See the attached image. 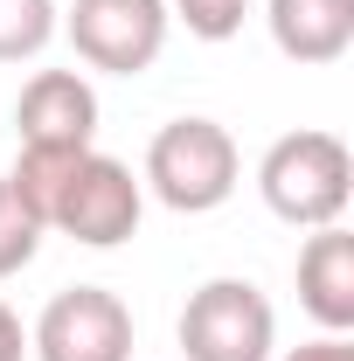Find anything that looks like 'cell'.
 Returning <instances> with one entry per match:
<instances>
[{
	"mask_svg": "<svg viewBox=\"0 0 354 361\" xmlns=\"http://www.w3.org/2000/svg\"><path fill=\"white\" fill-rule=\"evenodd\" d=\"M56 35H63L56 0H0V63H35Z\"/></svg>",
	"mask_w": 354,
	"mask_h": 361,
	"instance_id": "cell-10",
	"label": "cell"
},
{
	"mask_svg": "<svg viewBox=\"0 0 354 361\" xmlns=\"http://www.w3.org/2000/svg\"><path fill=\"white\" fill-rule=\"evenodd\" d=\"M299 306L319 334H354V236L341 223L312 229L299 250Z\"/></svg>",
	"mask_w": 354,
	"mask_h": 361,
	"instance_id": "cell-8",
	"label": "cell"
},
{
	"mask_svg": "<svg viewBox=\"0 0 354 361\" xmlns=\"http://www.w3.org/2000/svg\"><path fill=\"white\" fill-rule=\"evenodd\" d=\"M181 361H271L278 313L250 278H209L181 306Z\"/></svg>",
	"mask_w": 354,
	"mask_h": 361,
	"instance_id": "cell-3",
	"label": "cell"
},
{
	"mask_svg": "<svg viewBox=\"0 0 354 361\" xmlns=\"http://www.w3.org/2000/svg\"><path fill=\"white\" fill-rule=\"evenodd\" d=\"M21 146H97V90L84 70H35L14 97Z\"/></svg>",
	"mask_w": 354,
	"mask_h": 361,
	"instance_id": "cell-7",
	"label": "cell"
},
{
	"mask_svg": "<svg viewBox=\"0 0 354 361\" xmlns=\"http://www.w3.org/2000/svg\"><path fill=\"white\" fill-rule=\"evenodd\" d=\"M167 14H174L195 42H229V35L243 28L250 0H167Z\"/></svg>",
	"mask_w": 354,
	"mask_h": 361,
	"instance_id": "cell-12",
	"label": "cell"
},
{
	"mask_svg": "<svg viewBox=\"0 0 354 361\" xmlns=\"http://www.w3.org/2000/svg\"><path fill=\"white\" fill-rule=\"evenodd\" d=\"M35 361H133V306L104 285H63L28 326Z\"/></svg>",
	"mask_w": 354,
	"mask_h": 361,
	"instance_id": "cell-6",
	"label": "cell"
},
{
	"mask_svg": "<svg viewBox=\"0 0 354 361\" xmlns=\"http://www.w3.org/2000/svg\"><path fill=\"white\" fill-rule=\"evenodd\" d=\"M271 361H354V341H348V334H319V341L285 348V355H271Z\"/></svg>",
	"mask_w": 354,
	"mask_h": 361,
	"instance_id": "cell-13",
	"label": "cell"
},
{
	"mask_svg": "<svg viewBox=\"0 0 354 361\" xmlns=\"http://www.w3.org/2000/svg\"><path fill=\"white\" fill-rule=\"evenodd\" d=\"M257 195L278 223L292 229H326L348 216L354 202V153L341 133H319V126H299V133H278L257 160Z\"/></svg>",
	"mask_w": 354,
	"mask_h": 361,
	"instance_id": "cell-1",
	"label": "cell"
},
{
	"mask_svg": "<svg viewBox=\"0 0 354 361\" xmlns=\"http://www.w3.org/2000/svg\"><path fill=\"white\" fill-rule=\"evenodd\" d=\"M236 180H243V153H236L229 126H216V118H167L146 146V167H139V188L174 216L222 209L236 195Z\"/></svg>",
	"mask_w": 354,
	"mask_h": 361,
	"instance_id": "cell-2",
	"label": "cell"
},
{
	"mask_svg": "<svg viewBox=\"0 0 354 361\" xmlns=\"http://www.w3.org/2000/svg\"><path fill=\"white\" fill-rule=\"evenodd\" d=\"M264 28L285 63H341L354 49V0H264Z\"/></svg>",
	"mask_w": 354,
	"mask_h": 361,
	"instance_id": "cell-9",
	"label": "cell"
},
{
	"mask_svg": "<svg viewBox=\"0 0 354 361\" xmlns=\"http://www.w3.org/2000/svg\"><path fill=\"white\" fill-rule=\"evenodd\" d=\"M0 361H28V326L7 299H0Z\"/></svg>",
	"mask_w": 354,
	"mask_h": 361,
	"instance_id": "cell-14",
	"label": "cell"
},
{
	"mask_svg": "<svg viewBox=\"0 0 354 361\" xmlns=\"http://www.w3.org/2000/svg\"><path fill=\"white\" fill-rule=\"evenodd\" d=\"M167 0H70L63 7V35L77 49V63L104 70V77H139L160 63L167 49Z\"/></svg>",
	"mask_w": 354,
	"mask_h": 361,
	"instance_id": "cell-5",
	"label": "cell"
},
{
	"mask_svg": "<svg viewBox=\"0 0 354 361\" xmlns=\"http://www.w3.org/2000/svg\"><path fill=\"white\" fill-rule=\"evenodd\" d=\"M139 216H146L139 174L126 160H111V153L90 146L84 160L70 167V180H63V195L49 209V229L70 236V243H84V250H118V243L139 236Z\"/></svg>",
	"mask_w": 354,
	"mask_h": 361,
	"instance_id": "cell-4",
	"label": "cell"
},
{
	"mask_svg": "<svg viewBox=\"0 0 354 361\" xmlns=\"http://www.w3.org/2000/svg\"><path fill=\"white\" fill-rule=\"evenodd\" d=\"M42 216L14 195V180L0 174V278H14V271H28L35 264V250H42Z\"/></svg>",
	"mask_w": 354,
	"mask_h": 361,
	"instance_id": "cell-11",
	"label": "cell"
}]
</instances>
